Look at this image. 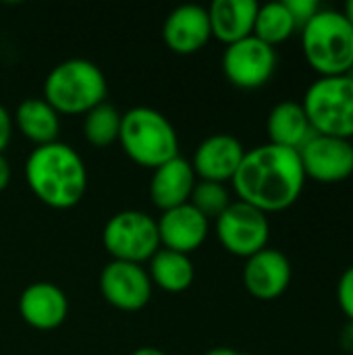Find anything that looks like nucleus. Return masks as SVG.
Returning a JSON list of instances; mask_svg holds the SVG:
<instances>
[{
	"label": "nucleus",
	"mask_w": 353,
	"mask_h": 355,
	"mask_svg": "<svg viewBox=\"0 0 353 355\" xmlns=\"http://www.w3.org/2000/svg\"><path fill=\"white\" fill-rule=\"evenodd\" d=\"M343 15H345V19H347V23L352 25V29H353V0H350L345 6H343V10H341Z\"/></svg>",
	"instance_id": "2f4dec72"
},
{
	"label": "nucleus",
	"mask_w": 353,
	"mask_h": 355,
	"mask_svg": "<svg viewBox=\"0 0 353 355\" xmlns=\"http://www.w3.org/2000/svg\"><path fill=\"white\" fill-rule=\"evenodd\" d=\"M25 181L42 204L69 210L85 198L87 168L79 152L58 139L31 150L25 160Z\"/></svg>",
	"instance_id": "f03ea898"
},
{
	"label": "nucleus",
	"mask_w": 353,
	"mask_h": 355,
	"mask_svg": "<svg viewBox=\"0 0 353 355\" xmlns=\"http://www.w3.org/2000/svg\"><path fill=\"white\" fill-rule=\"evenodd\" d=\"M212 37L208 8L202 4H181L162 23V40L175 54L189 56L200 52Z\"/></svg>",
	"instance_id": "2eb2a0df"
},
{
	"label": "nucleus",
	"mask_w": 353,
	"mask_h": 355,
	"mask_svg": "<svg viewBox=\"0 0 353 355\" xmlns=\"http://www.w3.org/2000/svg\"><path fill=\"white\" fill-rule=\"evenodd\" d=\"M339 343H341V347H343L345 354H353V322H347V324L341 329Z\"/></svg>",
	"instance_id": "cd10ccee"
},
{
	"label": "nucleus",
	"mask_w": 353,
	"mask_h": 355,
	"mask_svg": "<svg viewBox=\"0 0 353 355\" xmlns=\"http://www.w3.org/2000/svg\"><path fill=\"white\" fill-rule=\"evenodd\" d=\"M231 202L233 200L227 185L212 183V181H198L189 198V204L208 220H216L231 206Z\"/></svg>",
	"instance_id": "b1692460"
},
{
	"label": "nucleus",
	"mask_w": 353,
	"mask_h": 355,
	"mask_svg": "<svg viewBox=\"0 0 353 355\" xmlns=\"http://www.w3.org/2000/svg\"><path fill=\"white\" fill-rule=\"evenodd\" d=\"M156 225H158L160 248L185 256L200 250L210 233V220L204 214H200L189 202L164 210L156 220Z\"/></svg>",
	"instance_id": "4468645a"
},
{
	"label": "nucleus",
	"mask_w": 353,
	"mask_h": 355,
	"mask_svg": "<svg viewBox=\"0 0 353 355\" xmlns=\"http://www.w3.org/2000/svg\"><path fill=\"white\" fill-rule=\"evenodd\" d=\"M102 297L121 312H139L152 300L154 285L146 266L131 262H108L100 272Z\"/></svg>",
	"instance_id": "9d476101"
},
{
	"label": "nucleus",
	"mask_w": 353,
	"mask_h": 355,
	"mask_svg": "<svg viewBox=\"0 0 353 355\" xmlns=\"http://www.w3.org/2000/svg\"><path fill=\"white\" fill-rule=\"evenodd\" d=\"M12 125L35 148L58 141L60 135V114L44 98H25L12 114Z\"/></svg>",
	"instance_id": "aec40b11"
},
{
	"label": "nucleus",
	"mask_w": 353,
	"mask_h": 355,
	"mask_svg": "<svg viewBox=\"0 0 353 355\" xmlns=\"http://www.w3.org/2000/svg\"><path fill=\"white\" fill-rule=\"evenodd\" d=\"M304 112L316 135L353 139V79L318 77L304 94Z\"/></svg>",
	"instance_id": "423d86ee"
},
{
	"label": "nucleus",
	"mask_w": 353,
	"mask_h": 355,
	"mask_svg": "<svg viewBox=\"0 0 353 355\" xmlns=\"http://www.w3.org/2000/svg\"><path fill=\"white\" fill-rule=\"evenodd\" d=\"M206 355H246V354L235 352V349H231V347H214V349H210Z\"/></svg>",
	"instance_id": "c756f323"
},
{
	"label": "nucleus",
	"mask_w": 353,
	"mask_h": 355,
	"mask_svg": "<svg viewBox=\"0 0 353 355\" xmlns=\"http://www.w3.org/2000/svg\"><path fill=\"white\" fill-rule=\"evenodd\" d=\"M102 245L112 260L144 266L160 250L158 225L144 210H121L106 220Z\"/></svg>",
	"instance_id": "0eeeda50"
},
{
	"label": "nucleus",
	"mask_w": 353,
	"mask_h": 355,
	"mask_svg": "<svg viewBox=\"0 0 353 355\" xmlns=\"http://www.w3.org/2000/svg\"><path fill=\"white\" fill-rule=\"evenodd\" d=\"M108 83L102 69L87 58L58 62L44 79V100L58 112L83 116L94 106L106 102Z\"/></svg>",
	"instance_id": "20e7f679"
},
{
	"label": "nucleus",
	"mask_w": 353,
	"mask_h": 355,
	"mask_svg": "<svg viewBox=\"0 0 353 355\" xmlns=\"http://www.w3.org/2000/svg\"><path fill=\"white\" fill-rule=\"evenodd\" d=\"M123 112H119L110 102H102L83 114V137L94 148H108L119 141Z\"/></svg>",
	"instance_id": "5701e85b"
},
{
	"label": "nucleus",
	"mask_w": 353,
	"mask_h": 355,
	"mask_svg": "<svg viewBox=\"0 0 353 355\" xmlns=\"http://www.w3.org/2000/svg\"><path fill=\"white\" fill-rule=\"evenodd\" d=\"M337 304L347 316V322H353V266L341 275L337 283Z\"/></svg>",
	"instance_id": "393cba45"
},
{
	"label": "nucleus",
	"mask_w": 353,
	"mask_h": 355,
	"mask_svg": "<svg viewBox=\"0 0 353 355\" xmlns=\"http://www.w3.org/2000/svg\"><path fill=\"white\" fill-rule=\"evenodd\" d=\"M258 6L256 0H214L208 6L212 37L231 46L254 35Z\"/></svg>",
	"instance_id": "a211bd4d"
},
{
	"label": "nucleus",
	"mask_w": 353,
	"mask_h": 355,
	"mask_svg": "<svg viewBox=\"0 0 353 355\" xmlns=\"http://www.w3.org/2000/svg\"><path fill=\"white\" fill-rule=\"evenodd\" d=\"M283 2H285V6L289 8L293 21H295V25H298V29H302V27L320 10L318 0H283Z\"/></svg>",
	"instance_id": "a878e982"
},
{
	"label": "nucleus",
	"mask_w": 353,
	"mask_h": 355,
	"mask_svg": "<svg viewBox=\"0 0 353 355\" xmlns=\"http://www.w3.org/2000/svg\"><path fill=\"white\" fill-rule=\"evenodd\" d=\"M119 144L129 160L152 171L179 156V135L173 123L150 106L123 112Z\"/></svg>",
	"instance_id": "39448f33"
},
{
	"label": "nucleus",
	"mask_w": 353,
	"mask_h": 355,
	"mask_svg": "<svg viewBox=\"0 0 353 355\" xmlns=\"http://www.w3.org/2000/svg\"><path fill=\"white\" fill-rule=\"evenodd\" d=\"M266 133H268V144L289 148L295 152H300L316 135L310 127L302 102H293V100L279 102L270 110L266 119Z\"/></svg>",
	"instance_id": "6ab92c4d"
},
{
	"label": "nucleus",
	"mask_w": 353,
	"mask_h": 355,
	"mask_svg": "<svg viewBox=\"0 0 353 355\" xmlns=\"http://www.w3.org/2000/svg\"><path fill=\"white\" fill-rule=\"evenodd\" d=\"M231 183L239 202L273 214L291 208L300 200L306 173L295 150L264 144L246 150Z\"/></svg>",
	"instance_id": "f257e3e1"
},
{
	"label": "nucleus",
	"mask_w": 353,
	"mask_h": 355,
	"mask_svg": "<svg viewBox=\"0 0 353 355\" xmlns=\"http://www.w3.org/2000/svg\"><path fill=\"white\" fill-rule=\"evenodd\" d=\"M19 314L35 331H54L69 316L67 293L48 281L31 283L19 295Z\"/></svg>",
	"instance_id": "dca6fc26"
},
{
	"label": "nucleus",
	"mask_w": 353,
	"mask_h": 355,
	"mask_svg": "<svg viewBox=\"0 0 353 355\" xmlns=\"http://www.w3.org/2000/svg\"><path fill=\"white\" fill-rule=\"evenodd\" d=\"M300 42L306 62L320 77H337L352 71L353 29L341 10L320 8L300 29Z\"/></svg>",
	"instance_id": "7ed1b4c3"
},
{
	"label": "nucleus",
	"mask_w": 353,
	"mask_h": 355,
	"mask_svg": "<svg viewBox=\"0 0 353 355\" xmlns=\"http://www.w3.org/2000/svg\"><path fill=\"white\" fill-rule=\"evenodd\" d=\"M298 29L289 8L285 6V2H268V4H260L258 6V15H256V23H254V35L277 48L279 44L287 42L293 31Z\"/></svg>",
	"instance_id": "4be33fe9"
},
{
	"label": "nucleus",
	"mask_w": 353,
	"mask_h": 355,
	"mask_svg": "<svg viewBox=\"0 0 353 355\" xmlns=\"http://www.w3.org/2000/svg\"><path fill=\"white\" fill-rule=\"evenodd\" d=\"M214 231L221 245L231 256L248 260L254 254L268 248L270 223H268V214L260 212L250 204L235 200L214 220Z\"/></svg>",
	"instance_id": "6e6552de"
},
{
	"label": "nucleus",
	"mask_w": 353,
	"mask_h": 355,
	"mask_svg": "<svg viewBox=\"0 0 353 355\" xmlns=\"http://www.w3.org/2000/svg\"><path fill=\"white\" fill-rule=\"evenodd\" d=\"M10 164L4 154H0V191H4L10 183Z\"/></svg>",
	"instance_id": "c85d7f7f"
},
{
	"label": "nucleus",
	"mask_w": 353,
	"mask_h": 355,
	"mask_svg": "<svg viewBox=\"0 0 353 355\" xmlns=\"http://www.w3.org/2000/svg\"><path fill=\"white\" fill-rule=\"evenodd\" d=\"M306 179L341 183L353 175V144L350 139L314 135L300 152Z\"/></svg>",
	"instance_id": "9b49d317"
},
{
	"label": "nucleus",
	"mask_w": 353,
	"mask_h": 355,
	"mask_svg": "<svg viewBox=\"0 0 353 355\" xmlns=\"http://www.w3.org/2000/svg\"><path fill=\"white\" fill-rule=\"evenodd\" d=\"M131 355H166L162 349H158V347H139V349H135Z\"/></svg>",
	"instance_id": "7c9ffc66"
},
{
	"label": "nucleus",
	"mask_w": 353,
	"mask_h": 355,
	"mask_svg": "<svg viewBox=\"0 0 353 355\" xmlns=\"http://www.w3.org/2000/svg\"><path fill=\"white\" fill-rule=\"evenodd\" d=\"M148 275L154 287L166 291V293H183L191 287L196 270L189 256L171 252V250H158L152 260L148 262Z\"/></svg>",
	"instance_id": "412c9836"
},
{
	"label": "nucleus",
	"mask_w": 353,
	"mask_h": 355,
	"mask_svg": "<svg viewBox=\"0 0 353 355\" xmlns=\"http://www.w3.org/2000/svg\"><path fill=\"white\" fill-rule=\"evenodd\" d=\"M198 177L191 168V162L177 156L162 166L152 171L150 179V198L158 210H171L189 202Z\"/></svg>",
	"instance_id": "f3484780"
},
{
	"label": "nucleus",
	"mask_w": 353,
	"mask_h": 355,
	"mask_svg": "<svg viewBox=\"0 0 353 355\" xmlns=\"http://www.w3.org/2000/svg\"><path fill=\"white\" fill-rule=\"evenodd\" d=\"M291 275L293 270L289 258L279 250L264 248L246 260L241 279L252 297L260 302H273L287 291Z\"/></svg>",
	"instance_id": "ddd939ff"
},
{
	"label": "nucleus",
	"mask_w": 353,
	"mask_h": 355,
	"mask_svg": "<svg viewBox=\"0 0 353 355\" xmlns=\"http://www.w3.org/2000/svg\"><path fill=\"white\" fill-rule=\"evenodd\" d=\"M277 48L260 42L256 35L239 40L223 52V73L239 89L264 87L277 71Z\"/></svg>",
	"instance_id": "1a4fd4ad"
},
{
	"label": "nucleus",
	"mask_w": 353,
	"mask_h": 355,
	"mask_svg": "<svg viewBox=\"0 0 353 355\" xmlns=\"http://www.w3.org/2000/svg\"><path fill=\"white\" fill-rule=\"evenodd\" d=\"M12 131H15L12 114L0 104V154H4V150L8 148L10 137H12Z\"/></svg>",
	"instance_id": "bb28decb"
},
{
	"label": "nucleus",
	"mask_w": 353,
	"mask_h": 355,
	"mask_svg": "<svg viewBox=\"0 0 353 355\" xmlns=\"http://www.w3.org/2000/svg\"><path fill=\"white\" fill-rule=\"evenodd\" d=\"M243 156L246 148L235 135L214 133L198 144L189 162L198 181H212L225 185L227 181H233Z\"/></svg>",
	"instance_id": "f8f14e48"
},
{
	"label": "nucleus",
	"mask_w": 353,
	"mask_h": 355,
	"mask_svg": "<svg viewBox=\"0 0 353 355\" xmlns=\"http://www.w3.org/2000/svg\"><path fill=\"white\" fill-rule=\"evenodd\" d=\"M347 75H350V77H352V79H353V67H352V71H350V73H347Z\"/></svg>",
	"instance_id": "473e14b6"
}]
</instances>
